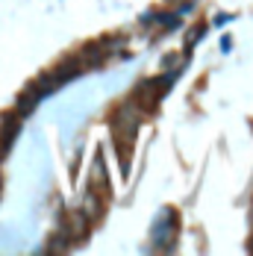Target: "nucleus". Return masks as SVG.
Instances as JSON below:
<instances>
[{
    "label": "nucleus",
    "instance_id": "nucleus-1",
    "mask_svg": "<svg viewBox=\"0 0 253 256\" xmlns=\"http://www.w3.org/2000/svg\"><path fill=\"white\" fill-rule=\"evenodd\" d=\"M138 124H142V112L136 103H124L118 112H115V132H121V138L130 142L136 132H138Z\"/></svg>",
    "mask_w": 253,
    "mask_h": 256
},
{
    "label": "nucleus",
    "instance_id": "nucleus-2",
    "mask_svg": "<svg viewBox=\"0 0 253 256\" xmlns=\"http://www.w3.org/2000/svg\"><path fill=\"white\" fill-rule=\"evenodd\" d=\"M159 82H144L142 86V92H136V98H142V103L144 106H156V100H159Z\"/></svg>",
    "mask_w": 253,
    "mask_h": 256
}]
</instances>
